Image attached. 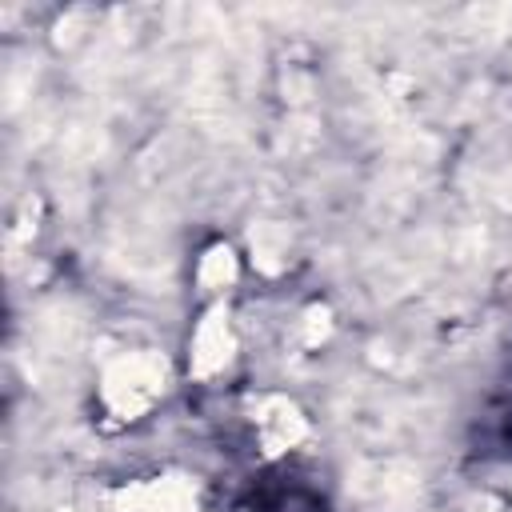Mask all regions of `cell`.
<instances>
[{"mask_svg":"<svg viewBox=\"0 0 512 512\" xmlns=\"http://www.w3.org/2000/svg\"><path fill=\"white\" fill-rule=\"evenodd\" d=\"M168 392V360L152 348L120 352L100 372V404L116 420H140L148 416L160 396Z\"/></svg>","mask_w":512,"mask_h":512,"instance_id":"1","label":"cell"},{"mask_svg":"<svg viewBox=\"0 0 512 512\" xmlns=\"http://www.w3.org/2000/svg\"><path fill=\"white\" fill-rule=\"evenodd\" d=\"M112 512H204L200 488L184 472H160L144 480H128L112 492Z\"/></svg>","mask_w":512,"mask_h":512,"instance_id":"2","label":"cell"},{"mask_svg":"<svg viewBox=\"0 0 512 512\" xmlns=\"http://www.w3.org/2000/svg\"><path fill=\"white\" fill-rule=\"evenodd\" d=\"M236 356V328H232V312L224 300H216L192 328L188 340V372L196 380H212L216 372H224Z\"/></svg>","mask_w":512,"mask_h":512,"instance_id":"3","label":"cell"},{"mask_svg":"<svg viewBox=\"0 0 512 512\" xmlns=\"http://www.w3.org/2000/svg\"><path fill=\"white\" fill-rule=\"evenodd\" d=\"M252 424H256V440H260L264 456H284L296 444H304V436H308V416L288 396H264L256 404Z\"/></svg>","mask_w":512,"mask_h":512,"instance_id":"4","label":"cell"},{"mask_svg":"<svg viewBox=\"0 0 512 512\" xmlns=\"http://www.w3.org/2000/svg\"><path fill=\"white\" fill-rule=\"evenodd\" d=\"M248 244H252V260H256V268H264V272H280V268L288 264V232H284L280 224H272V220L256 224V228L248 232Z\"/></svg>","mask_w":512,"mask_h":512,"instance_id":"5","label":"cell"},{"mask_svg":"<svg viewBox=\"0 0 512 512\" xmlns=\"http://www.w3.org/2000/svg\"><path fill=\"white\" fill-rule=\"evenodd\" d=\"M196 280H200V288H208V292H224V288L236 280V252H232L228 244H212V248L200 256V264H196Z\"/></svg>","mask_w":512,"mask_h":512,"instance_id":"6","label":"cell"},{"mask_svg":"<svg viewBox=\"0 0 512 512\" xmlns=\"http://www.w3.org/2000/svg\"><path fill=\"white\" fill-rule=\"evenodd\" d=\"M328 336H332V312L324 304H312L304 312V320H300V344L304 348H320Z\"/></svg>","mask_w":512,"mask_h":512,"instance_id":"7","label":"cell"},{"mask_svg":"<svg viewBox=\"0 0 512 512\" xmlns=\"http://www.w3.org/2000/svg\"><path fill=\"white\" fill-rule=\"evenodd\" d=\"M484 512H496V504H488V500H484Z\"/></svg>","mask_w":512,"mask_h":512,"instance_id":"8","label":"cell"}]
</instances>
